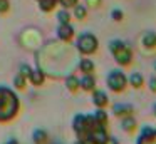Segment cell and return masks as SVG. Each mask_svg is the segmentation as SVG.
I'll return each mask as SVG.
<instances>
[{
  "mask_svg": "<svg viewBox=\"0 0 156 144\" xmlns=\"http://www.w3.org/2000/svg\"><path fill=\"white\" fill-rule=\"evenodd\" d=\"M72 131L76 137H87L96 144H102V141L108 137V126L99 122L94 114H76L72 119Z\"/></svg>",
  "mask_w": 156,
  "mask_h": 144,
  "instance_id": "1",
  "label": "cell"
},
{
  "mask_svg": "<svg viewBox=\"0 0 156 144\" xmlns=\"http://www.w3.org/2000/svg\"><path fill=\"white\" fill-rule=\"evenodd\" d=\"M20 111V99L17 92L7 86H0V122L15 119Z\"/></svg>",
  "mask_w": 156,
  "mask_h": 144,
  "instance_id": "2",
  "label": "cell"
},
{
  "mask_svg": "<svg viewBox=\"0 0 156 144\" xmlns=\"http://www.w3.org/2000/svg\"><path fill=\"white\" fill-rule=\"evenodd\" d=\"M109 50H111L112 57H114L116 64L121 67H126L129 65V64L133 62V50L131 47L128 45L126 42H122V40L119 39H114L109 42Z\"/></svg>",
  "mask_w": 156,
  "mask_h": 144,
  "instance_id": "3",
  "label": "cell"
},
{
  "mask_svg": "<svg viewBox=\"0 0 156 144\" xmlns=\"http://www.w3.org/2000/svg\"><path fill=\"white\" fill-rule=\"evenodd\" d=\"M76 49L82 55H92L99 49V39L91 32H82L76 39Z\"/></svg>",
  "mask_w": 156,
  "mask_h": 144,
  "instance_id": "4",
  "label": "cell"
},
{
  "mask_svg": "<svg viewBox=\"0 0 156 144\" xmlns=\"http://www.w3.org/2000/svg\"><path fill=\"white\" fill-rule=\"evenodd\" d=\"M106 84H108V89L112 92H122L128 87V76L121 69H112L106 77Z\"/></svg>",
  "mask_w": 156,
  "mask_h": 144,
  "instance_id": "5",
  "label": "cell"
},
{
  "mask_svg": "<svg viewBox=\"0 0 156 144\" xmlns=\"http://www.w3.org/2000/svg\"><path fill=\"white\" fill-rule=\"evenodd\" d=\"M136 144H156V127H153V126L143 127Z\"/></svg>",
  "mask_w": 156,
  "mask_h": 144,
  "instance_id": "6",
  "label": "cell"
},
{
  "mask_svg": "<svg viewBox=\"0 0 156 144\" xmlns=\"http://www.w3.org/2000/svg\"><path fill=\"white\" fill-rule=\"evenodd\" d=\"M74 33H76V30H74V27L71 25V22L69 23H59L57 37H59L61 42H71V40L74 39Z\"/></svg>",
  "mask_w": 156,
  "mask_h": 144,
  "instance_id": "7",
  "label": "cell"
},
{
  "mask_svg": "<svg viewBox=\"0 0 156 144\" xmlns=\"http://www.w3.org/2000/svg\"><path fill=\"white\" fill-rule=\"evenodd\" d=\"M112 114L116 117H128V116H133L134 114V106L133 104H126V102H118L112 106Z\"/></svg>",
  "mask_w": 156,
  "mask_h": 144,
  "instance_id": "8",
  "label": "cell"
},
{
  "mask_svg": "<svg viewBox=\"0 0 156 144\" xmlns=\"http://www.w3.org/2000/svg\"><path fill=\"white\" fill-rule=\"evenodd\" d=\"M91 100H92V104H94L96 107H101V109H104V107L109 104V97H108V94H106L104 90H98V89L92 90V97H91Z\"/></svg>",
  "mask_w": 156,
  "mask_h": 144,
  "instance_id": "9",
  "label": "cell"
},
{
  "mask_svg": "<svg viewBox=\"0 0 156 144\" xmlns=\"http://www.w3.org/2000/svg\"><path fill=\"white\" fill-rule=\"evenodd\" d=\"M79 84H81V89L86 90V92H92L96 89V77L92 74H84V76L79 79Z\"/></svg>",
  "mask_w": 156,
  "mask_h": 144,
  "instance_id": "10",
  "label": "cell"
},
{
  "mask_svg": "<svg viewBox=\"0 0 156 144\" xmlns=\"http://www.w3.org/2000/svg\"><path fill=\"white\" fill-rule=\"evenodd\" d=\"M29 80H30V84L32 86H42V84L45 82V72L41 69V67H37V69H32V72L29 74V77H27Z\"/></svg>",
  "mask_w": 156,
  "mask_h": 144,
  "instance_id": "11",
  "label": "cell"
},
{
  "mask_svg": "<svg viewBox=\"0 0 156 144\" xmlns=\"http://www.w3.org/2000/svg\"><path fill=\"white\" fill-rule=\"evenodd\" d=\"M141 44L146 47V49H149V50L156 49V32H153V30L144 32L143 37H141Z\"/></svg>",
  "mask_w": 156,
  "mask_h": 144,
  "instance_id": "12",
  "label": "cell"
},
{
  "mask_svg": "<svg viewBox=\"0 0 156 144\" xmlns=\"http://www.w3.org/2000/svg\"><path fill=\"white\" fill-rule=\"evenodd\" d=\"M136 127H138V122L133 116H128V117H122L121 119V129L126 131V132H134Z\"/></svg>",
  "mask_w": 156,
  "mask_h": 144,
  "instance_id": "13",
  "label": "cell"
},
{
  "mask_svg": "<svg viewBox=\"0 0 156 144\" xmlns=\"http://www.w3.org/2000/svg\"><path fill=\"white\" fill-rule=\"evenodd\" d=\"M128 86L134 87V89H141V87L144 86V77L139 72H133L131 76L128 77Z\"/></svg>",
  "mask_w": 156,
  "mask_h": 144,
  "instance_id": "14",
  "label": "cell"
},
{
  "mask_svg": "<svg viewBox=\"0 0 156 144\" xmlns=\"http://www.w3.org/2000/svg\"><path fill=\"white\" fill-rule=\"evenodd\" d=\"M77 65H79V70H81L82 74H92L96 70V65L91 59H81Z\"/></svg>",
  "mask_w": 156,
  "mask_h": 144,
  "instance_id": "15",
  "label": "cell"
},
{
  "mask_svg": "<svg viewBox=\"0 0 156 144\" xmlns=\"http://www.w3.org/2000/svg\"><path fill=\"white\" fill-rule=\"evenodd\" d=\"M49 139V134L45 129H35L34 132H32V141H34V144H45Z\"/></svg>",
  "mask_w": 156,
  "mask_h": 144,
  "instance_id": "16",
  "label": "cell"
},
{
  "mask_svg": "<svg viewBox=\"0 0 156 144\" xmlns=\"http://www.w3.org/2000/svg\"><path fill=\"white\" fill-rule=\"evenodd\" d=\"M66 87H67V90H71V92L79 90V89H81L79 77H76V76H67V77H66Z\"/></svg>",
  "mask_w": 156,
  "mask_h": 144,
  "instance_id": "17",
  "label": "cell"
},
{
  "mask_svg": "<svg viewBox=\"0 0 156 144\" xmlns=\"http://www.w3.org/2000/svg\"><path fill=\"white\" fill-rule=\"evenodd\" d=\"M37 2H39V9L42 12H52L57 7L59 0H37Z\"/></svg>",
  "mask_w": 156,
  "mask_h": 144,
  "instance_id": "18",
  "label": "cell"
},
{
  "mask_svg": "<svg viewBox=\"0 0 156 144\" xmlns=\"http://www.w3.org/2000/svg\"><path fill=\"white\" fill-rule=\"evenodd\" d=\"M72 9H74V17L77 20H84L86 17H87V7H86V5L77 3V5H74Z\"/></svg>",
  "mask_w": 156,
  "mask_h": 144,
  "instance_id": "19",
  "label": "cell"
},
{
  "mask_svg": "<svg viewBox=\"0 0 156 144\" xmlns=\"http://www.w3.org/2000/svg\"><path fill=\"white\" fill-rule=\"evenodd\" d=\"M94 117L99 121L101 124H104V126H108V122H109V117H108V112H106L104 109H101V107H98V111H94Z\"/></svg>",
  "mask_w": 156,
  "mask_h": 144,
  "instance_id": "20",
  "label": "cell"
},
{
  "mask_svg": "<svg viewBox=\"0 0 156 144\" xmlns=\"http://www.w3.org/2000/svg\"><path fill=\"white\" fill-rule=\"evenodd\" d=\"M57 20L59 23H69L71 22V12H69V9H61L57 12Z\"/></svg>",
  "mask_w": 156,
  "mask_h": 144,
  "instance_id": "21",
  "label": "cell"
},
{
  "mask_svg": "<svg viewBox=\"0 0 156 144\" xmlns=\"http://www.w3.org/2000/svg\"><path fill=\"white\" fill-rule=\"evenodd\" d=\"M25 86H27V77H24L22 74H17V76L14 77V87L19 90L25 89Z\"/></svg>",
  "mask_w": 156,
  "mask_h": 144,
  "instance_id": "22",
  "label": "cell"
},
{
  "mask_svg": "<svg viewBox=\"0 0 156 144\" xmlns=\"http://www.w3.org/2000/svg\"><path fill=\"white\" fill-rule=\"evenodd\" d=\"M111 19L114 20V22H121V20L124 19V12H122L121 9H112L111 10Z\"/></svg>",
  "mask_w": 156,
  "mask_h": 144,
  "instance_id": "23",
  "label": "cell"
},
{
  "mask_svg": "<svg viewBox=\"0 0 156 144\" xmlns=\"http://www.w3.org/2000/svg\"><path fill=\"white\" fill-rule=\"evenodd\" d=\"M79 0H59V5L62 7V9H72L74 5H77Z\"/></svg>",
  "mask_w": 156,
  "mask_h": 144,
  "instance_id": "24",
  "label": "cell"
},
{
  "mask_svg": "<svg viewBox=\"0 0 156 144\" xmlns=\"http://www.w3.org/2000/svg\"><path fill=\"white\" fill-rule=\"evenodd\" d=\"M30 72H32V67L29 65V64H20V67H19V74H22L24 77H29Z\"/></svg>",
  "mask_w": 156,
  "mask_h": 144,
  "instance_id": "25",
  "label": "cell"
},
{
  "mask_svg": "<svg viewBox=\"0 0 156 144\" xmlns=\"http://www.w3.org/2000/svg\"><path fill=\"white\" fill-rule=\"evenodd\" d=\"M102 5V0H86V7L89 9H99Z\"/></svg>",
  "mask_w": 156,
  "mask_h": 144,
  "instance_id": "26",
  "label": "cell"
},
{
  "mask_svg": "<svg viewBox=\"0 0 156 144\" xmlns=\"http://www.w3.org/2000/svg\"><path fill=\"white\" fill-rule=\"evenodd\" d=\"M10 10V2L9 0H0V13H7Z\"/></svg>",
  "mask_w": 156,
  "mask_h": 144,
  "instance_id": "27",
  "label": "cell"
},
{
  "mask_svg": "<svg viewBox=\"0 0 156 144\" xmlns=\"http://www.w3.org/2000/svg\"><path fill=\"white\" fill-rule=\"evenodd\" d=\"M148 87H149L151 92L156 94V76H153V77H149V79H148Z\"/></svg>",
  "mask_w": 156,
  "mask_h": 144,
  "instance_id": "28",
  "label": "cell"
},
{
  "mask_svg": "<svg viewBox=\"0 0 156 144\" xmlns=\"http://www.w3.org/2000/svg\"><path fill=\"white\" fill-rule=\"evenodd\" d=\"M74 144H96V142L91 141V139H87V137H77Z\"/></svg>",
  "mask_w": 156,
  "mask_h": 144,
  "instance_id": "29",
  "label": "cell"
},
{
  "mask_svg": "<svg viewBox=\"0 0 156 144\" xmlns=\"http://www.w3.org/2000/svg\"><path fill=\"white\" fill-rule=\"evenodd\" d=\"M102 144H119V141L116 139V137H112V136H108L104 141H102Z\"/></svg>",
  "mask_w": 156,
  "mask_h": 144,
  "instance_id": "30",
  "label": "cell"
},
{
  "mask_svg": "<svg viewBox=\"0 0 156 144\" xmlns=\"http://www.w3.org/2000/svg\"><path fill=\"white\" fill-rule=\"evenodd\" d=\"M7 144H19V141H17V139H10Z\"/></svg>",
  "mask_w": 156,
  "mask_h": 144,
  "instance_id": "31",
  "label": "cell"
},
{
  "mask_svg": "<svg viewBox=\"0 0 156 144\" xmlns=\"http://www.w3.org/2000/svg\"><path fill=\"white\" fill-rule=\"evenodd\" d=\"M153 114H154V117H156V102H154V106H153Z\"/></svg>",
  "mask_w": 156,
  "mask_h": 144,
  "instance_id": "32",
  "label": "cell"
},
{
  "mask_svg": "<svg viewBox=\"0 0 156 144\" xmlns=\"http://www.w3.org/2000/svg\"><path fill=\"white\" fill-rule=\"evenodd\" d=\"M153 67H154V72H156V62H154V65H153Z\"/></svg>",
  "mask_w": 156,
  "mask_h": 144,
  "instance_id": "33",
  "label": "cell"
}]
</instances>
